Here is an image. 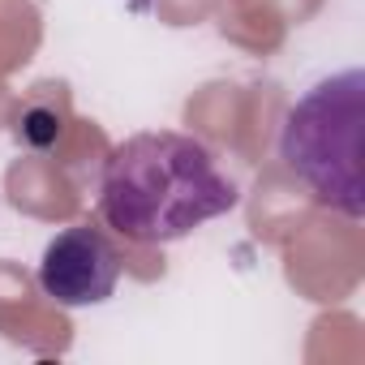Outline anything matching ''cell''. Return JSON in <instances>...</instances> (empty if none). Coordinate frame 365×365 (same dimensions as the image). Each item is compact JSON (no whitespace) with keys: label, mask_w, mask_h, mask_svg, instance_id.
<instances>
[{"label":"cell","mask_w":365,"mask_h":365,"mask_svg":"<svg viewBox=\"0 0 365 365\" xmlns=\"http://www.w3.org/2000/svg\"><path fill=\"white\" fill-rule=\"evenodd\" d=\"M237 185L224 176L207 142L146 129L112 146L99 176L103 224L138 245H172L194 228L228 215L237 207Z\"/></svg>","instance_id":"6da1fadb"},{"label":"cell","mask_w":365,"mask_h":365,"mask_svg":"<svg viewBox=\"0 0 365 365\" xmlns=\"http://www.w3.org/2000/svg\"><path fill=\"white\" fill-rule=\"evenodd\" d=\"M65 125H69L65 103L52 99L48 86H39V95H31V99L18 108L14 133H18V142H22L26 150H39V155H43V150H52V146L65 138Z\"/></svg>","instance_id":"277c9868"},{"label":"cell","mask_w":365,"mask_h":365,"mask_svg":"<svg viewBox=\"0 0 365 365\" xmlns=\"http://www.w3.org/2000/svg\"><path fill=\"white\" fill-rule=\"evenodd\" d=\"M116 279H120V254L91 224L65 228L61 237L48 241L39 258V288L61 309L103 305L116 292Z\"/></svg>","instance_id":"3957f363"},{"label":"cell","mask_w":365,"mask_h":365,"mask_svg":"<svg viewBox=\"0 0 365 365\" xmlns=\"http://www.w3.org/2000/svg\"><path fill=\"white\" fill-rule=\"evenodd\" d=\"M361 116H365V73L344 69L309 86L288 112L279 133V155L288 172L322 207H335L348 220L365 215Z\"/></svg>","instance_id":"7a4b0ae2"}]
</instances>
